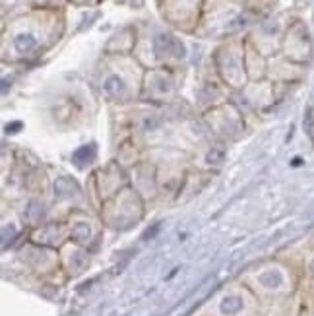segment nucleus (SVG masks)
<instances>
[{
  "instance_id": "obj_7",
  "label": "nucleus",
  "mask_w": 314,
  "mask_h": 316,
  "mask_svg": "<svg viewBox=\"0 0 314 316\" xmlns=\"http://www.w3.org/2000/svg\"><path fill=\"white\" fill-rule=\"evenodd\" d=\"M70 237H72V240L80 242V245L88 242L89 237H91V227H89V223H84V221L76 223V225L72 227V231H70Z\"/></svg>"
},
{
  "instance_id": "obj_1",
  "label": "nucleus",
  "mask_w": 314,
  "mask_h": 316,
  "mask_svg": "<svg viewBox=\"0 0 314 316\" xmlns=\"http://www.w3.org/2000/svg\"><path fill=\"white\" fill-rule=\"evenodd\" d=\"M153 51L157 57H173V58H185L187 57V47L180 39L173 37L169 33H161L153 39Z\"/></svg>"
},
{
  "instance_id": "obj_3",
  "label": "nucleus",
  "mask_w": 314,
  "mask_h": 316,
  "mask_svg": "<svg viewBox=\"0 0 314 316\" xmlns=\"http://www.w3.org/2000/svg\"><path fill=\"white\" fill-rule=\"evenodd\" d=\"M260 283L264 285L266 289H279L283 285V274L279 270H266L264 274H260Z\"/></svg>"
},
{
  "instance_id": "obj_5",
  "label": "nucleus",
  "mask_w": 314,
  "mask_h": 316,
  "mask_svg": "<svg viewBox=\"0 0 314 316\" xmlns=\"http://www.w3.org/2000/svg\"><path fill=\"white\" fill-rule=\"evenodd\" d=\"M93 157H95V145L89 144V145H82V148H78L76 152H74V155H72V159H74V163L76 165H88L89 161H93Z\"/></svg>"
},
{
  "instance_id": "obj_4",
  "label": "nucleus",
  "mask_w": 314,
  "mask_h": 316,
  "mask_svg": "<svg viewBox=\"0 0 314 316\" xmlns=\"http://www.w3.org/2000/svg\"><path fill=\"white\" fill-rule=\"evenodd\" d=\"M105 93L111 97H115V99H118V97H122L124 93H126V84H124V80L118 76H109L107 80H105Z\"/></svg>"
},
{
  "instance_id": "obj_11",
  "label": "nucleus",
  "mask_w": 314,
  "mask_h": 316,
  "mask_svg": "<svg viewBox=\"0 0 314 316\" xmlns=\"http://www.w3.org/2000/svg\"><path fill=\"white\" fill-rule=\"evenodd\" d=\"M20 128H21V123H12V125L6 126V132H8V134H14V132H18Z\"/></svg>"
},
{
  "instance_id": "obj_8",
  "label": "nucleus",
  "mask_w": 314,
  "mask_h": 316,
  "mask_svg": "<svg viewBox=\"0 0 314 316\" xmlns=\"http://www.w3.org/2000/svg\"><path fill=\"white\" fill-rule=\"evenodd\" d=\"M55 190L59 192L60 196L68 198V196H72V192H78V186L72 181H68V179H60V181H57V184H55Z\"/></svg>"
},
{
  "instance_id": "obj_2",
  "label": "nucleus",
  "mask_w": 314,
  "mask_h": 316,
  "mask_svg": "<svg viewBox=\"0 0 314 316\" xmlns=\"http://www.w3.org/2000/svg\"><path fill=\"white\" fill-rule=\"evenodd\" d=\"M243 308H245V303H243V299L237 297V295H229V297L221 299V303H219V310H221V314L225 316L239 314Z\"/></svg>"
},
{
  "instance_id": "obj_6",
  "label": "nucleus",
  "mask_w": 314,
  "mask_h": 316,
  "mask_svg": "<svg viewBox=\"0 0 314 316\" xmlns=\"http://www.w3.org/2000/svg\"><path fill=\"white\" fill-rule=\"evenodd\" d=\"M35 45H37V41H35V37H33L31 33H21V35H18V37L14 39V47H16V51L21 53V55L33 51Z\"/></svg>"
},
{
  "instance_id": "obj_10",
  "label": "nucleus",
  "mask_w": 314,
  "mask_h": 316,
  "mask_svg": "<svg viewBox=\"0 0 314 316\" xmlns=\"http://www.w3.org/2000/svg\"><path fill=\"white\" fill-rule=\"evenodd\" d=\"M70 262L74 264V268L80 270L82 266H84V264H86V258H84V254H82V252H74V254H72V260H70Z\"/></svg>"
},
{
  "instance_id": "obj_13",
  "label": "nucleus",
  "mask_w": 314,
  "mask_h": 316,
  "mask_svg": "<svg viewBox=\"0 0 314 316\" xmlns=\"http://www.w3.org/2000/svg\"><path fill=\"white\" fill-rule=\"evenodd\" d=\"M310 272H312V274H314V260H312V262H310Z\"/></svg>"
},
{
  "instance_id": "obj_9",
  "label": "nucleus",
  "mask_w": 314,
  "mask_h": 316,
  "mask_svg": "<svg viewBox=\"0 0 314 316\" xmlns=\"http://www.w3.org/2000/svg\"><path fill=\"white\" fill-rule=\"evenodd\" d=\"M223 159H225V152H223L221 148H212L206 155V161L210 163V165H221Z\"/></svg>"
},
{
  "instance_id": "obj_12",
  "label": "nucleus",
  "mask_w": 314,
  "mask_h": 316,
  "mask_svg": "<svg viewBox=\"0 0 314 316\" xmlns=\"http://www.w3.org/2000/svg\"><path fill=\"white\" fill-rule=\"evenodd\" d=\"M132 2H134V6H138V8L144 4V0H132Z\"/></svg>"
}]
</instances>
